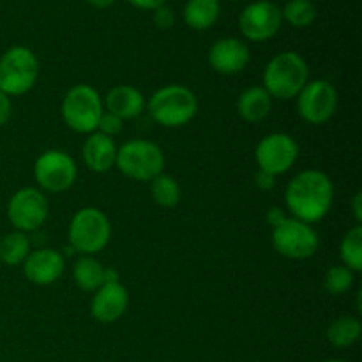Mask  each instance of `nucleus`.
<instances>
[{
	"label": "nucleus",
	"mask_w": 362,
	"mask_h": 362,
	"mask_svg": "<svg viewBox=\"0 0 362 362\" xmlns=\"http://www.w3.org/2000/svg\"><path fill=\"white\" fill-rule=\"evenodd\" d=\"M334 189L332 182L324 172L304 170L297 173L288 184L285 202L293 218L303 223H317L331 211Z\"/></svg>",
	"instance_id": "nucleus-1"
},
{
	"label": "nucleus",
	"mask_w": 362,
	"mask_h": 362,
	"mask_svg": "<svg viewBox=\"0 0 362 362\" xmlns=\"http://www.w3.org/2000/svg\"><path fill=\"white\" fill-rule=\"evenodd\" d=\"M310 69L299 53L283 52L269 60L264 73V88L271 98L286 101L299 95L308 83Z\"/></svg>",
	"instance_id": "nucleus-2"
},
{
	"label": "nucleus",
	"mask_w": 362,
	"mask_h": 362,
	"mask_svg": "<svg viewBox=\"0 0 362 362\" xmlns=\"http://www.w3.org/2000/svg\"><path fill=\"white\" fill-rule=\"evenodd\" d=\"M197 95L182 85H166L159 88L148 103L151 117L165 127L186 126L197 115Z\"/></svg>",
	"instance_id": "nucleus-3"
},
{
	"label": "nucleus",
	"mask_w": 362,
	"mask_h": 362,
	"mask_svg": "<svg viewBox=\"0 0 362 362\" xmlns=\"http://www.w3.org/2000/svg\"><path fill=\"white\" fill-rule=\"evenodd\" d=\"M115 165L126 177L147 182L163 173L165 154L147 140H129L117 151Z\"/></svg>",
	"instance_id": "nucleus-4"
},
{
	"label": "nucleus",
	"mask_w": 362,
	"mask_h": 362,
	"mask_svg": "<svg viewBox=\"0 0 362 362\" xmlns=\"http://www.w3.org/2000/svg\"><path fill=\"white\" fill-rule=\"evenodd\" d=\"M272 246L281 257L306 260L318 250V235L308 223L281 216L272 225Z\"/></svg>",
	"instance_id": "nucleus-5"
},
{
	"label": "nucleus",
	"mask_w": 362,
	"mask_h": 362,
	"mask_svg": "<svg viewBox=\"0 0 362 362\" xmlns=\"http://www.w3.org/2000/svg\"><path fill=\"white\" fill-rule=\"evenodd\" d=\"M39 74V64L34 52L25 46L7 49L0 59V92L20 95L34 87Z\"/></svg>",
	"instance_id": "nucleus-6"
},
{
	"label": "nucleus",
	"mask_w": 362,
	"mask_h": 362,
	"mask_svg": "<svg viewBox=\"0 0 362 362\" xmlns=\"http://www.w3.org/2000/svg\"><path fill=\"white\" fill-rule=\"evenodd\" d=\"M62 119L76 133H94L98 129L103 112V103L98 90L88 85H76L62 101Z\"/></svg>",
	"instance_id": "nucleus-7"
},
{
	"label": "nucleus",
	"mask_w": 362,
	"mask_h": 362,
	"mask_svg": "<svg viewBox=\"0 0 362 362\" xmlns=\"http://www.w3.org/2000/svg\"><path fill=\"white\" fill-rule=\"evenodd\" d=\"M112 226L108 218L95 207H85L73 216L69 225V243L85 255L99 253L108 244Z\"/></svg>",
	"instance_id": "nucleus-8"
},
{
	"label": "nucleus",
	"mask_w": 362,
	"mask_h": 362,
	"mask_svg": "<svg viewBox=\"0 0 362 362\" xmlns=\"http://www.w3.org/2000/svg\"><path fill=\"white\" fill-rule=\"evenodd\" d=\"M338 108V92L329 81H308L297 95V110L306 122L324 124L331 119Z\"/></svg>",
	"instance_id": "nucleus-9"
},
{
	"label": "nucleus",
	"mask_w": 362,
	"mask_h": 362,
	"mask_svg": "<svg viewBox=\"0 0 362 362\" xmlns=\"http://www.w3.org/2000/svg\"><path fill=\"white\" fill-rule=\"evenodd\" d=\"M35 180L49 193H62L73 186L76 179V165L73 158L62 151H46L34 166Z\"/></svg>",
	"instance_id": "nucleus-10"
},
{
	"label": "nucleus",
	"mask_w": 362,
	"mask_h": 362,
	"mask_svg": "<svg viewBox=\"0 0 362 362\" xmlns=\"http://www.w3.org/2000/svg\"><path fill=\"white\" fill-rule=\"evenodd\" d=\"M299 147L296 140L285 133H274L265 136L258 144L255 158L260 172L276 177L286 173L297 161Z\"/></svg>",
	"instance_id": "nucleus-11"
},
{
	"label": "nucleus",
	"mask_w": 362,
	"mask_h": 362,
	"mask_svg": "<svg viewBox=\"0 0 362 362\" xmlns=\"http://www.w3.org/2000/svg\"><path fill=\"white\" fill-rule=\"evenodd\" d=\"M7 216L18 232L25 233L37 230L48 218V200L41 191L25 187L11 197Z\"/></svg>",
	"instance_id": "nucleus-12"
},
{
	"label": "nucleus",
	"mask_w": 362,
	"mask_h": 362,
	"mask_svg": "<svg viewBox=\"0 0 362 362\" xmlns=\"http://www.w3.org/2000/svg\"><path fill=\"white\" fill-rule=\"evenodd\" d=\"M281 9L269 0L250 4L239 18V27L244 37L257 42L274 37L281 28Z\"/></svg>",
	"instance_id": "nucleus-13"
},
{
	"label": "nucleus",
	"mask_w": 362,
	"mask_h": 362,
	"mask_svg": "<svg viewBox=\"0 0 362 362\" xmlns=\"http://www.w3.org/2000/svg\"><path fill=\"white\" fill-rule=\"evenodd\" d=\"M127 290L119 281H105L92 299L90 313L101 324H113L127 310Z\"/></svg>",
	"instance_id": "nucleus-14"
},
{
	"label": "nucleus",
	"mask_w": 362,
	"mask_h": 362,
	"mask_svg": "<svg viewBox=\"0 0 362 362\" xmlns=\"http://www.w3.org/2000/svg\"><path fill=\"white\" fill-rule=\"evenodd\" d=\"M250 62V49L235 37H225L216 41L209 52V64L216 73H240Z\"/></svg>",
	"instance_id": "nucleus-15"
},
{
	"label": "nucleus",
	"mask_w": 362,
	"mask_h": 362,
	"mask_svg": "<svg viewBox=\"0 0 362 362\" xmlns=\"http://www.w3.org/2000/svg\"><path fill=\"white\" fill-rule=\"evenodd\" d=\"M23 271L28 281L34 285H52L62 276L64 258L55 250H37L28 253V257L25 258Z\"/></svg>",
	"instance_id": "nucleus-16"
},
{
	"label": "nucleus",
	"mask_w": 362,
	"mask_h": 362,
	"mask_svg": "<svg viewBox=\"0 0 362 362\" xmlns=\"http://www.w3.org/2000/svg\"><path fill=\"white\" fill-rule=\"evenodd\" d=\"M117 147L110 136L103 133H90L83 145V161L92 172L105 173L115 165Z\"/></svg>",
	"instance_id": "nucleus-17"
},
{
	"label": "nucleus",
	"mask_w": 362,
	"mask_h": 362,
	"mask_svg": "<svg viewBox=\"0 0 362 362\" xmlns=\"http://www.w3.org/2000/svg\"><path fill=\"white\" fill-rule=\"evenodd\" d=\"M105 105L108 112L119 117L120 120L134 119L144 112L145 98L140 90L131 85H119L106 94Z\"/></svg>",
	"instance_id": "nucleus-18"
},
{
	"label": "nucleus",
	"mask_w": 362,
	"mask_h": 362,
	"mask_svg": "<svg viewBox=\"0 0 362 362\" xmlns=\"http://www.w3.org/2000/svg\"><path fill=\"white\" fill-rule=\"evenodd\" d=\"M272 98L264 87H250L237 99V112L246 122H260L271 113Z\"/></svg>",
	"instance_id": "nucleus-19"
},
{
	"label": "nucleus",
	"mask_w": 362,
	"mask_h": 362,
	"mask_svg": "<svg viewBox=\"0 0 362 362\" xmlns=\"http://www.w3.org/2000/svg\"><path fill=\"white\" fill-rule=\"evenodd\" d=\"M219 18V0H187L184 21L193 30H207Z\"/></svg>",
	"instance_id": "nucleus-20"
},
{
	"label": "nucleus",
	"mask_w": 362,
	"mask_h": 362,
	"mask_svg": "<svg viewBox=\"0 0 362 362\" xmlns=\"http://www.w3.org/2000/svg\"><path fill=\"white\" fill-rule=\"evenodd\" d=\"M362 332L361 320L356 317H341L332 322L327 329V339L336 349H349L359 341Z\"/></svg>",
	"instance_id": "nucleus-21"
},
{
	"label": "nucleus",
	"mask_w": 362,
	"mask_h": 362,
	"mask_svg": "<svg viewBox=\"0 0 362 362\" xmlns=\"http://www.w3.org/2000/svg\"><path fill=\"white\" fill-rule=\"evenodd\" d=\"M73 278L78 288L85 292H94L105 283V269L95 258L83 257L74 264Z\"/></svg>",
	"instance_id": "nucleus-22"
},
{
	"label": "nucleus",
	"mask_w": 362,
	"mask_h": 362,
	"mask_svg": "<svg viewBox=\"0 0 362 362\" xmlns=\"http://www.w3.org/2000/svg\"><path fill=\"white\" fill-rule=\"evenodd\" d=\"M30 253V243L23 232L9 233L0 243V260L6 265H20Z\"/></svg>",
	"instance_id": "nucleus-23"
},
{
	"label": "nucleus",
	"mask_w": 362,
	"mask_h": 362,
	"mask_svg": "<svg viewBox=\"0 0 362 362\" xmlns=\"http://www.w3.org/2000/svg\"><path fill=\"white\" fill-rule=\"evenodd\" d=\"M339 253H341V260L345 264V267H349L352 272H361L362 271V226L357 225L352 230L346 232V235L343 237L341 247H339Z\"/></svg>",
	"instance_id": "nucleus-24"
},
{
	"label": "nucleus",
	"mask_w": 362,
	"mask_h": 362,
	"mask_svg": "<svg viewBox=\"0 0 362 362\" xmlns=\"http://www.w3.org/2000/svg\"><path fill=\"white\" fill-rule=\"evenodd\" d=\"M151 194L161 207H175L180 202V187L173 177L159 173L151 180Z\"/></svg>",
	"instance_id": "nucleus-25"
},
{
	"label": "nucleus",
	"mask_w": 362,
	"mask_h": 362,
	"mask_svg": "<svg viewBox=\"0 0 362 362\" xmlns=\"http://www.w3.org/2000/svg\"><path fill=\"white\" fill-rule=\"evenodd\" d=\"M283 20L288 21L292 27H310L317 18V7L311 0H288L285 9L281 11Z\"/></svg>",
	"instance_id": "nucleus-26"
},
{
	"label": "nucleus",
	"mask_w": 362,
	"mask_h": 362,
	"mask_svg": "<svg viewBox=\"0 0 362 362\" xmlns=\"http://www.w3.org/2000/svg\"><path fill=\"white\" fill-rule=\"evenodd\" d=\"M354 285V272L345 265H334L327 271L324 278V288L331 296H341L349 292L350 286Z\"/></svg>",
	"instance_id": "nucleus-27"
},
{
	"label": "nucleus",
	"mask_w": 362,
	"mask_h": 362,
	"mask_svg": "<svg viewBox=\"0 0 362 362\" xmlns=\"http://www.w3.org/2000/svg\"><path fill=\"white\" fill-rule=\"evenodd\" d=\"M122 122L124 120H120L119 117H115L113 113H103L101 119H99V124H98V129L99 133L106 134V136L112 138L113 134H119L120 131H122Z\"/></svg>",
	"instance_id": "nucleus-28"
},
{
	"label": "nucleus",
	"mask_w": 362,
	"mask_h": 362,
	"mask_svg": "<svg viewBox=\"0 0 362 362\" xmlns=\"http://www.w3.org/2000/svg\"><path fill=\"white\" fill-rule=\"evenodd\" d=\"M154 23L156 27L161 28V30H168V28L173 27L175 23V14L170 7L161 6L154 11Z\"/></svg>",
	"instance_id": "nucleus-29"
},
{
	"label": "nucleus",
	"mask_w": 362,
	"mask_h": 362,
	"mask_svg": "<svg viewBox=\"0 0 362 362\" xmlns=\"http://www.w3.org/2000/svg\"><path fill=\"white\" fill-rule=\"evenodd\" d=\"M11 110H13V105H11L9 95H6L4 92H0V126H4V124L9 120Z\"/></svg>",
	"instance_id": "nucleus-30"
},
{
	"label": "nucleus",
	"mask_w": 362,
	"mask_h": 362,
	"mask_svg": "<svg viewBox=\"0 0 362 362\" xmlns=\"http://www.w3.org/2000/svg\"><path fill=\"white\" fill-rule=\"evenodd\" d=\"M131 6L138 7V9H144V11H156L158 7L165 6L166 0H127Z\"/></svg>",
	"instance_id": "nucleus-31"
},
{
	"label": "nucleus",
	"mask_w": 362,
	"mask_h": 362,
	"mask_svg": "<svg viewBox=\"0 0 362 362\" xmlns=\"http://www.w3.org/2000/svg\"><path fill=\"white\" fill-rule=\"evenodd\" d=\"M352 214L356 218L357 223H362V193L357 191L354 194V200H352Z\"/></svg>",
	"instance_id": "nucleus-32"
},
{
	"label": "nucleus",
	"mask_w": 362,
	"mask_h": 362,
	"mask_svg": "<svg viewBox=\"0 0 362 362\" xmlns=\"http://www.w3.org/2000/svg\"><path fill=\"white\" fill-rule=\"evenodd\" d=\"M272 180H274V177H272V175H269V173H265V172H258L257 184L260 187H264V189H269V187H272Z\"/></svg>",
	"instance_id": "nucleus-33"
},
{
	"label": "nucleus",
	"mask_w": 362,
	"mask_h": 362,
	"mask_svg": "<svg viewBox=\"0 0 362 362\" xmlns=\"http://www.w3.org/2000/svg\"><path fill=\"white\" fill-rule=\"evenodd\" d=\"M88 2H90L94 7H99V9H106V7L112 6L115 0H88Z\"/></svg>",
	"instance_id": "nucleus-34"
},
{
	"label": "nucleus",
	"mask_w": 362,
	"mask_h": 362,
	"mask_svg": "<svg viewBox=\"0 0 362 362\" xmlns=\"http://www.w3.org/2000/svg\"><path fill=\"white\" fill-rule=\"evenodd\" d=\"M325 362H345V361H338V359H329V361H325Z\"/></svg>",
	"instance_id": "nucleus-35"
}]
</instances>
